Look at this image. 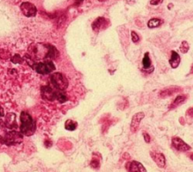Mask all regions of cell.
Instances as JSON below:
<instances>
[{"mask_svg": "<svg viewBox=\"0 0 193 172\" xmlns=\"http://www.w3.org/2000/svg\"><path fill=\"white\" fill-rule=\"evenodd\" d=\"M143 137H144V140L146 143H150V137L147 133L143 132Z\"/></svg>", "mask_w": 193, "mask_h": 172, "instance_id": "27", "label": "cell"}, {"mask_svg": "<svg viewBox=\"0 0 193 172\" xmlns=\"http://www.w3.org/2000/svg\"><path fill=\"white\" fill-rule=\"evenodd\" d=\"M105 23H106V19H105L104 18H103V17H99V18H97V19L92 23V29H93V30L95 31V32H98V31H100V29L104 26Z\"/></svg>", "mask_w": 193, "mask_h": 172, "instance_id": "11", "label": "cell"}, {"mask_svg": "<svg viewBox=\"0 0 193 172\" xmlns=\"http://www.w3.org/2000/svg\"><path fill=\"white\" fill-rule=\"evenodd\" d=\"M11 57L10 53L5 49L0 48V58L1 59H9Z\"/></svg>", "mask_w": 193, "mask_h": 172, "instance_id": "23", "label": "cell"}, {"mask_svg": "<svg viewBox=\"0 0 193 172\" xmlns=\"http://www.w3.org/2000/svg\"><path fill=\"white\" fill-rule=\"evenodd\" d=\"M83 1H84V0H76V4H77V5L81 4V3Z\"/></svg>", "mask_w": 193, "mask_h": 172, "instance_id": "30", "label": "cell"}, {"mask_svg": "<svg viewBox=\"0 0 193 172\" xmlns=\"http://www.w3.org/2000/svg\"><path fill=\"white\" fill-rule=\"evenodd\" d=\"M99 2H104V1H106V0H98Z\"/></svg>", "mask_w": 193, "mask_h": 172, "instance_id": "32", "label": "cell"}, {"mask_svg": "<svg viewBox=\"0 0 193 172\" xmlns=\"http://www.w3.org/2000/svg\"><path fill=\"white\" fill-rule=\"evenodd\" d=\"M186 114H189L190 117H193V108H191V109H188Z\"/></svg>", "mask_w": 193, "mask_h": 172, "instance_id": "28", "label": "cell"}, {"mask_svg": "<svg viewBox=\"0 0 193 172\" xmlns=\"http://www.w3.org/2000/svg\"><path fill=\"white\" fill-rule=\"evenodd\" d=\"M177 89H178V88L177 87L168 88L167 89H164V90H163L160 93V96L163 98H166V97L171 96V95H172L173 94H174L176 91H177Z\"/></svg>", "mask_w": 193, "mask_h": 172, "instance_id": "16", "label": "cell"}, {"mask_svg": "<svg viewBox=\"0 0 193 172\" xmlns=\"http://www.w3.org/2000/svg\"><path fill=\"white\" fill-rule=\"evenodd\" d=\"M144 116H145V114L142 112H137L133 116L132 121L131 123V130L132 131V132H135L136 131H137L140 121L144 118Z\"/></svg>", "mask_w": 193, "mask_h": 172, "instance_id": "8", "label": "cell"}, {"mask_svg": "<svg viewBox=\"0 0 193 172\" xmlns=\"http://www.w3.org/2000/svg\"><path fill=\"white\" fill-rule=\"evenodd\" d=\"M143 67L144 69H149L151 67V60L150 58V54L148 52H146L143 59Z\"/></svg>", "mask_w": 193, "mask_h": 172, "instance_id": "19", "label": "cell"}, {"mask_svg": "<svg viewBox=\"0 0 193 172\" xmlns=\"http://www.w3.org/2000/svg\"><path fill=\"white\" fill-rule=\"evenodd\" d=\"M4 115V110H3V108L0 106V117L3 116Z\"/></svg>", "mask_w": 193, "mask_h": 172, "instance_id": "29", "label": "cell"}, {"mask_svg": "<svg viewBox=\"0 0 193 172\" xmlns=\"http://www.w3.org/2000/svg\"><path fill=\"white\" fill-rule=\"evenodd\" d=\"M171 67L173 69H176L178 67L180 63V57L175 51H171V57L170 60H169Z\"/></svg>", "mask_w": 193, "mask_h": 172, "instance_id": "12", "label": "cell"}, {"mask_svg": "<svg viewBox=\"0 0 193 172\" xmlns=\"http://www.w3.org/2000/svg\"><path fill=\"white\" fill-rule=\"evenodd\" d=\"M163 2V0H151L150 1V4L153 5H158L161 4Z\"/></svg>", "mask_w": 193, "mask_h": 172, "instance_id": "26", "label": "cell"}, {"mask_svg": "<svg viewBox=\"0 0 193 172\" xmlns=\"http://www.w3.org/2000/svg\"><path fill=\"white\" fill-rule=\"evenodd\" d=\"M54 70H55V66L51 61H47L45 63H39L36 66V70L39 74H48V73L54 71Z\"/></svg>", "mask_w": 193, "mask_h": 172, "instance_id": "3", "label": "cell"}, {"mask_svg": "<svg viewBox=\"0 0 193 172\" xmlns=\"http://www.w3.org/2000/svg\"><path fill=\"white\" fill-rule=\"evenodd\" d=\"M161 24V20L158 19V18H152L149 21L148 23H147V26L150 29H153V28H156L158 27Z\"/></svg>", "mask_w": 193, "mask_h": 172, "instance_id": "17", "label": "cell"}, {"mask_svg": "<svg viewBox=\"0 0 193 172\" xmlns=\"http://www.w3.org/2000/svg\"><path fill=\"white\" fill-rule=\"evenodd\" d=\"M150 154H151L153 159L155 161V162L157 164V165H158L159 168H164V167L165 166V157H164V156L162 153H157L151 152Z\"/></svg>", "mask_w": 193, "mask_h": 172, "instance_id": "9", "label": "cell"}, {"mask_svg": "<svg viewBox=\"0 0 193 172\" xmlns=\"http://www.w3.org/2000/svg\"><path fill=\"white\" fill-rule=\"evenodd\" d=\"M189 50V44H188L187 42L183 41L180 46V51H181V53H183V54H186Z\"/></svg>", "mask_w": 193, "mask_h": 172, "instance_id": "21", "label": "cell"}, {"mask_svg": "<svg viewBox=\"0 0 193 172\" xmlns=\"http://www.w3.org/2000/svg\"><path fill=\"white\" fill-rule=\"evenodd\" d=\"M131 40H132V41L134 42V43L140 41L139 36H138L137 33H136L134 31H131Z\"/></svg>", "mask_w": 193, "mask_h": 172, "instance_id": "25", "label": "cell"}, {"mask_svg": "<svg viewBox=\"0 0 193 172\" xmlns=\"http://www.w3.org/2000/svg\"><path fill=\"white\" fill-rule=\"evenodd\" d=\"M47 47H48V51H47L45 59L57 58V56L59 55V52H58L57 48L51 45H47Z\"/></svg>", "mask_w": 193, "mask_h": 172, "instance_id": "13", "label": "cell"}, {"mask_svg": "<svg viewBox=\"0 0 193 172\" xmlns=\"http://www.w3.org/2000/svg\"><path fill=\"white\" fill-rule=\"evenodd\" d=\"M51 82L55 88L59 91H64L68 87V80L63 74L55 73L51 75Z\"/></svg>", "mask_w": 193, "mask_h": 172, "instance_id": "2", "label": "cell"}, {"mask_svg": "<svg viewBox=\"0 0 193 172\" xmlns=\"http://www.w3.org/2000/svg\"><path fill=\"white\" fill-rule=\"evenodd\" d=\"M20 10H21L22 13L28 18L35 17L37 13L36 7L29 2L22 3L21 5H20Z\"/></svg>", "mask_w": 193, "mask_h": 172, "instance_id": "4", "label": "cell"}, {"mask_svg": "<svg viewBox=\"0 0 193 172\" xmlns=\"http://www.w3.org/2000/svg\"><path fill=\"white\" fill-rule=\"evenodd\" d=\"M42 97L43 99L48 101H54L56 99V91L49 86L42 87Z\"/></svg>", "mask_w": 193, "mask_h": 172, "instance_id": "6", "label": "cell"}, {"mask_svg": "<svg viewBox=\"0 0 193 172\" xmlns=\"http://www.w3.org/2000/svg\"><path fill=\"white\" fill-rule=\"evenodd\" d=\"M130 166L128 168V171L130 172H146V170L144 168L143 165L139 162L136 161H132L129 164Z\"/></svg>", "mask_w": 193, "mask_h": 172, "instance_id": "10", "label": "cell"}, {"mask_svg": "<svg viewBox=\"0 0 193 172\" xmlns=\"http://www.w3.org/2000/svg\"><path fill=\"white\" fill-rule=\"evenodd\" d=\"M172 145L176 150L179 151L186 152L191 149V146H189L186 143H185L181 138L177 137H174L172 138Z\"/></svg>", "mask_w": 193, "mask_h": 172, "instance_id": "5", "label": "cell"}, {"mask_svg": "<svg viewBox=\"0 0 193 172\" xmlns=\"http://www.w3.org/2000/svg\"><path fill=\"white\" fill-rule=\"evenodd\" d=\"M190 158H191V159H192V160H193V153L190 156Z\"/></svg>", "mask_w": 193, "mask_h": 172, "instance_id": "31", "label": "cell"}, {"mask_svg": "<svg viewBox=\"0 0 193 172\" xmlns=\"http://www.w3.org/2000/svg\"><path fill=\"white\" fill-rule=\"evenodd\" d=\"M77 128V122L71 119L67 120L65 122V129L68 131H74Z\"/></svg>", "mask_w": 193, "mask_h": 172, "instance_id": "18", "label": "cell"}, {"mask_svg": "<svg viewBox=\"0 0 193 172\" xmlns=\"http://www.w3.org/2000/svg\"><path fill=\"white\" fill-rule=\"evenodd\" d=\"M23 60L22 59V57L18 54H15V55L11 58V61L13 64H21L22 62H23Z\"/></svg>", "mask_w": 193, "mask_h": 172, "instance_id": "22", "label": "cell"}, {"mask_svg": "<svg viewBox=\"0 0 193 172\" xmlns=\"http://www.w3.org/2000/svg\"><path fill=\"white\" fill-rule=\"evenodd\" d=\"M15 117H16V115H15V113H9L6 115L5 124L8 128H9V129H13L14 127H16L17 125Z\"/></svg>", "mask_w": 193, "mask_h": 172, "instance_id": "14", "label": "cell"}, {"mask_svg": "<svg viewBox=\"0 0 193 172\" xmlns=\"http://www.w3.org/2000/svg\"><path fill=\"white\" fill-rule=\"evenodd\" d=\"M22 140V135L16 131H11L6 135L5 142L8 144H15Z\"/></svg>", "mask_w": 193, "mask_h": 172, "instance_id": "7", "label": "cell"}, {"mask_svg": "<svg viewBox=\"0 0 193 172\" xmlns=\"http://www.w3.org/2000/svg\"><path fill=\"white\" fill-rule=\"evenodd\" d=\"M20 131L22 134L26 136L32 134L35 131V126H34L33 120L31 115L26 112H22L20 114Z\"/></svg>", "mask_w": 193, "mask_h": 172, "instance_id": "1", "label": "cell"}, {"mask_svg": "<svg viewBox=\"0 0 193 172\" xmlns=\"http://www.w3.org/2000/svg\"><path fill=\"white\" fill-rule=\"evenodd\" d=\"M91 166L94 168H98L100 167V162H99L98 159H92V161L91 162Z\"/></svg>", "mask_w": 193, "mask_h": 172, "instance_id": "24", "label": "cell"}, {"mask_svg": "<svg viewBox=\"0 0 193 172\" xmlns=\"http://www.w3.org/2000/svg\"><path fill=\"white\" fill-rule=\"evenodd\" d=\"M56 99L60 103H64L67 101V97L65 94L61 92V91H56Z\"/></svg>", "mask_w": 193, "mask_h": 172, "instance_id": "20", "label": "cell"}, {"mask_svg": "<svg viewBox=\"0 0 193 172\" xmlns=\"http://www.w3.org/2000/svg\"><path fill=\"white\" fill-rule=\"evenodd\" d=\"M186 96H184V95H179L178 97H177V98H176V99L174 100V102L172 103L170 108L171 109H174V108L181 105V104H183V103H184V101H186Z\"/></svg>", "mask_w": 193, "mask_h": 172, "instance_id": "15", "label": "cell"}]
</instances>
